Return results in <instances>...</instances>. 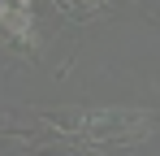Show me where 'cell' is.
<instances>
[{"mask_svg":"<svg viewBox=\"0 0 160 156\" xmlns=\"http://www.w3.org/2000/svg\"><path fill=\"white\" fill-rule=\"evenodd\" d=\"M82 134L87 139H100V143H121V139L147 134V122L138 113H130V108H108V113H91L82 122Z\"/></svg>","mask_w":160,"mask_h":156,"instance_id":"1","label":"cell"},{"mask_svg":"<svg viewBox=\"0 0 160 156\" xmlns=\"http://www.w3.org/2000/svg\"><path fill=\"white\" fill-rule=\"evenodd\" d=\"M0 26L13 39L30 44V0H0Z\"/></svg>","mask_w":160,"mask_h":156,"instance_id":"2","label":"cell"}]
</instances>
